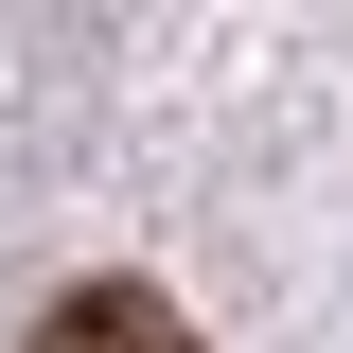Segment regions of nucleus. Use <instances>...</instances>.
Returning <instances> with one entry per match:
<instances>
[{
	"mask_svg": "<svg viewBox=\"0 0 353 353\" xmlns=\"http://www.w3.org/2000/svg\"><path fill=\"white\" fill-rule=\"evenodd\" d=\"M36 353H212V336H194L159 283H71V301L36 318Z\"/></svg>",
	"mask_w": 353,
	"mask_h": 353,
	"instance_id": "1",
	"label": "nucleus"
}]
</instances>
